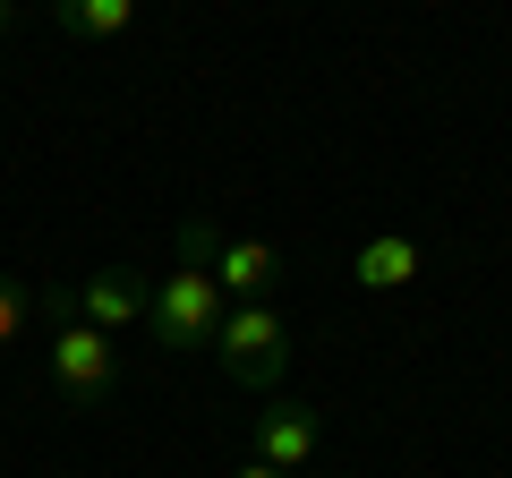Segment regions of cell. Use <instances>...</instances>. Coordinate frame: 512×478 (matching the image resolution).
Returning <instances> with one entry per match:
<instances>
[{"label":"cell","instance_id":"7","mask_svg":"<svg viewBox=\"0 0 512 478\" xmlns=\"http://www.w3.org/2000/svg\"><path fill=\"white\" fill-rule=\"evenodd\" d=\"M214 282H222V299H274L282 257L265 239H214Z\"/></svg>","mask_w":512,"mask_h":478},{"label":"cell","instance_id":"1","mask_svg":"<svg viewBox=\"0 0 512 478\" xmlns=\"http://www.w3.org/2000/svg\"><path fill=\"white\" fill-rule=\"evenodd\" d=\"M222 316H231V299H222L214 265H205V257H180V274H163V282H154L146 333H154L163 350H214Z\"/></svg>","mask_w":512,"mask_h":478},{"label":"cell","instance_id":"10","mask_svg":"<svg viewBox=\"0 0 512 478\" xmlns=\"http://www.w3.org/2000/svg\"><path fill=\"white\" fill-rule=\"evenodd\" d=\"M239 478H291V470H274V461H248V470H239Z\"/></svg>","mask_w":512,"mask_h":478},{"label":"cell","instance_id":"11","mask_svg":"<svg viewBox=\"0 0 512 478\" xmlns=\"http://www.w3.org/2000/svg\"><path fill=\"white\" fill-rule=\"evenodd\" d=\"M9 26H18V0H0V35H9Z\"/></svg>","mask_w":512,"mask_h":478},{"label":"cell","instance_id":"2","mask_svg":"<svg viewBox=\"0 0 512 478\" xmlns=\"http://www.w3.org/2000/svg\"><path fill=\"white\" fill-rule=\"evenodd\" d=\"M214 359H222L231 385L274 393L282 368H291V325L274 316V299H231V316H222V333H214Z\"/></svg>","mask_w":512,"mask_h":478},{"label":"cell","instance_id":"5","mask_svg":"<svg viewBox=\"0 0 512 478\" xmlns=\"http://www.w3.org/2000/svg\"><path fill=\"white\" fill-rule=\"evenodd\" d=\"M419 274H427V248L410 231H376V239H359V257H350V282H359V291H410Z\"/></svg>","mask_w":512,"mask_h":478},{"label":"cell","instance_id":"6","mask_svg":"<svg viewBox=\"0 0 512 478\" xmlns=\"http://www.w3.org/2000/svg\"><path fill=\"white\" fill-rule=\"evenodd\" d=\"M256 461H274V470H308L316 461V410L299 402H274V410H256Z\"/></svg>","mask_w":512,"mask_h":478},{"label":"cell","instance_id":"8","mask_svg":"<svg viewBox=\"0 0 512 478\" xmlns=\"http://www.w3.org/2000/svg\"><path fill=\"white\" fill-rule=\"evenodd\" d=\"M128 18H137V0H52V26L77 43H111L128 35Z\"/></svg>","mask_w":512,"mask_h":478},{"label":"cell","instance_id":"3","mask_svg":"<svg viewBox=\"0 0 512 478\" xmlns=\"http://www.w3.org/2000/svg\"><path fill=\"white\" fill-rule=\"evenodd\" d=\"M52 385L69 393V402H111V385H120V350H111V333H94L86 316L52 325Z\"/></svg>","mask_w":512,"mask_h":478},{"label":"cell","instance_id":"9","mask_svg":"<svg viewBox=\"0 0 512 478\" xmlns=\"http://www.w3.org/2000/svg\"><path fill=\"white\" fill-rule=\"evenodd\" d=\"M26 316H35V299H26L18 282H0V350H9V342L26 333Z\"/></svg>","mask_w":512,"mask_h":478},{"label":"cell","instance_id":"4","mask_svg":"<svg viewBox=\"0 0 512 478\" xmlns=\"http://www.w3.org/2000/svg\"><path fill=\"white\" fill-rule=\"evenodd\" d=\"M146 308H154V291H146V274H137V265H111V274H86V282H77V316H86L94 333L146 325Z\"/></svg>","mask_w":512,"mask_h":478}]
</instances>
